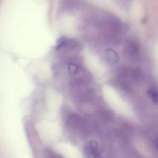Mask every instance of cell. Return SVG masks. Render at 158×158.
<instances>
[{"label": "cell", "mask_w": 158, "mask_h": 158, "mask_svg": "<svg viewBox=\"0 0 158 158\" xmlns=\"http://www.w3.org/2000/svg\"><path fill=\"white\" fill-rule=\"evenodd\" d=\"M68 72L71 74H74L78 70V66L75 64L70 63L68 64Z\"/></svg>", "instance_id": "cell-2"}, {"label": "cell", "mask_w": 158, "mask_h": 158, "mask_svg": "<svg viewBox=\"0 0 158 158\" xmlns=\"http://www.w3.org/2000/svg\"><path fill=\"white\" fill-rule=\"evenodd\" d=\"M106 59L111 63H116L119 60L117 52L112 48H108L105 51Z\"/></svg>", "instance_id": "cell-1"}, {"label": "cell", "mask_w": 158, "mask_h": 158, "mask_svg": "<svg viewBox=\"0 0 158 158\" xmlns=\"http://www.w3.org/2000/svg\"><path fill=\"white\" fill-rule=\"evenodd\" d=\"M149 94L152 98L155 101H157V92L153 89H151L149 90Z\"/></svg>", "instance_id": "cell-3"}]
</instances>
